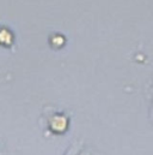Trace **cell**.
I'll use <instances>...</instances> for the list:
<instances>
[{
	"mask_svg": "<svg viewBox=\"0 0 153 155\" xmlns=\"http://www.w3.org/2000/svg\"><path fill=\"white\" fill-rule=\"evenodd\" d=\"M68 124H70V120L67 117H65L64 114H55L50 119L49 121V126H50V130L55 134H64L67 131L68 129Z\"/></svg>",
	"mask_w": 153,
	"mask_h": 155,
	"instance_id": "6da1fadb",
	"label": "cell"
},
{
	"mask_svg": "<svg viewBox=\"0 0 153 155\" xmlns=\"http://www.w3.org/2000/svg\"><path fill=\"white\" fill-rule=\"evenodd\" d=\"M78 155H102V154H98V153H96L95 150H91V149H86V150H81L80 149V152L78 153Z\"/></svg>",
	"mask_w": 153,
	"mask_h": 155,
	"instance_id": "277c9868",
	"label": "cell"
},
{
	"mask_svg": "<svg viewBox=\"0 0 153 155\" xmlns=\"http://www.w3.org/2000/svg\"><path fill=\"white\" fill-rule=\"evenodd\" d=\"M50 43H52V46H53L54 48H58V49H59V48H62V47L66 45V39H65V36L61 35V34H55V35L52 36Z\"/></svg>",
	"mask_w": 153,
	"mask_h": 155,
	"instance_id": "7a4b0ae2",
	"label": "cell"
},
{
	"mask_svg": "<svg viewBox=\"0 0 153 155\" xmlns=\"http://www.w3.org/2000/svg\"><path fill=\"white\" fill-rule=\"evenodd\" d=\"M80 149H81V144H80L79 142H76V143H73L72 147L67 150L66 155H78V153L80 152Z\"/></svg>",
	"mask_w": 153,
	"mask_h": 155,
	"instance_id": "3957f363",
	"label": "cell"
}]
</instances>
